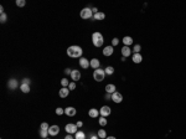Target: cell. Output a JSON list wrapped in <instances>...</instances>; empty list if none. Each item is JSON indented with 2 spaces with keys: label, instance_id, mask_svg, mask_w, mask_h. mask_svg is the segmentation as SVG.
Here are the masks:
<instances>
[{
  "label": "cell",
  "instance_id": "cell-1",
  "mask_svg": "<svg viewBox=\"0 0 186 139\" xmlns=\"http://www.w3.org/2000/svg\"><path fill=\"white\" fill-rule=\"evenodd\" d=\"M82 54H83V50L81 46L75 45V46H70V47L67 49V56H68V57L77 59V57H81Z\"/></svg>",
  "mask_w": 186,
  "mask_h": 139
},
{
  "label": "cell",
  "instance_id": "cell-2",
  "mask_svg": "<svg viewBox=\"0 0 186 139\" xmlns=\"http://www.w3.org/2000/svg\"><path fill=\"white\" fill-rule=\"evenodd\" d=\"M92 42L96 47H102L104 43V39L103 35L101 32H93L92 34Z\"/></svg>",
  "mask_w": 186,
  "mask_h": 139
},
{
  "label": "cell",
  "instance_id": "cell-3",
  "mask_svg": "<svg viewBox=\"0 0 186 139\" xmlns=\"http://www.w3.org/2000/svg\"><path fill=\"white\" fill-rule=\"evenodd\" d=\"M105 77V72H104V70H101V68H97V70H94V72H93V78L96 79L97 82H102Z\"/></svg>",
  "mask_w": 186,
  "mask_h": 139
},
{
  "label": "cell",
  "instance_id": "cell-4",
  "mask_svg": "<svg viewBox=\"0 0 186 139\" xmlns=\"http://www.w3.org/2000/svg\"><path fill=\"white\" fill-rule=\"evenodd\" d=\"M93 16V13H92V9H89V8H84L81 10V18L84 20L87 19H91Z\"/></svg>",
  "mask_w": 186,
  "mask_h": 139
},
{
  "label": "cell",
  "instance_id": "cell-5",
  "mask_svg": "<svg viewBox=\"0 0 186 139\" xmlns=\"http://www.w3.org/2000/svg\"><path fill=\"white\" fill-rule=\"evenodd\" d=\"M65 129H66V132H67L68 134L77 133V125H76V124H73V123H68V124H66Z\"/></svg>",
  "mask_w": 186,
  "mask_h": 139
},
{
  "label": "cell",
  "instance_id": "cell-6",
  "mask_svg": "<svg viewBox=\"0 0 186 139\" xmlns=\"http://www.w3.org/2000/svg\"><path fill=\"white\" fill-rule=\"evenodd\" d=\"M110 112H112V109H110V107H108V106H103V107L99 109V114H101L102 117H105V118L110 114Z\"/></svg>",
  "mask_w": 186,
  "mask_h": 139
},
{
  "label": "cell",
  "instance_id": "cell-7",
  "mask_svg": "<svg viewBox=\"0 0 186 139\" xmlns=\"http://www.w3.org/2000/svg\"><path fill=\"white\" fill-rule=\"evenodd\" d=\"M112 101L114 102V103H120L122 101H123V96H122V93H119V92H114L113 95H112Z\"/></svg>",
  "mask_w": 186,
  "mask_h": 139
},
{
  "label": "cell",
  "instance_id": "cell-8",
  "mask_svg": "<svg viewBox=\"0 0 186 139\" xmlns=\"http://www.w3.org/2000/svg\"><path fill=\"white\" fill-rule=\"evenodd\" d=\"M60 133V127L58 125H51L50 128H48V134L50 135H57Z\"/></svg>",
  "mask_w": 186,
  "mask_h": 139
},
{
  "label": "cell",
  "instance_id": "cell-9",
  "mask_svg": "<svg viewBox=\"0 0 186 139\" xmlns=\"http://www.w3.org/2000/svg\"><path fill=\"white\" fill-rule=\"evenodd\" d=\"M8 87H9V89H16L18 88V79L10 78L8 81Z\"/></svg>",
  "mask_w": 186,
  "mask_h": 139
},
{
  "label": "cell",
  "instance_id": "cell-10",
  "mask_svg": "<svg viewBox=\"0 0 186 139\" xmlns=\"http://www.w3.org/2000/svg\"><path fill=\"white\" fill-rule=\"evenodd\" d=\"M80 66L84 68V70H87L89 66H91V61H88L87 59H84V57H81L80 59Z\"/></svg>",
  "mask_w": 186,
  "mask_h": 139
},
{
  "label": "cell",
  "instance_id": "cell-11",
  "mask_svg": "<svg viewBox=\"0 0 186 139\" xmlns=\"http://www.w3.org/2000/svg\"><path fill=\"white\" fill-rule=\"evenodd\" d=\"M68 95H70V89H68V87H62L61 89H60V92H58V96H60L61 98L68 97Z\"/></svg>",
  "mask_w": 186,
  "mask_h": 139
},
{
  "label": "cell",
  "instance_id": "cell-12",
  "mask_svg": "<svg viewBox=\"0 0 186 139\" xmlns=\"http://www.w3.org/2000/svg\"><path fill=\"white\" fill-rule=\"evenodd\" d=\"M113 52H114V50H113V46H112V45H110V46H105V47L103 49V55L104 56H112Z\"/></svg>",
  "mask_w": 186,
  "mask_h": 139
},
{
  "label": "cell",
  "instance_id": "cell-13",
  "mask_svg": "<svg viewBox=\"0 0 186 139\" xmlns=\"http://www.w3.org/2000/svg\"><path fill=\"white\" fill-rule=\"evenodd\" d=\"M65 114H67L68 117L76 116V108H73V107H67V108L65 109Z\"/></svg>",
  "mask_w": 186,
  "mask_h": 139
},
{
  "label": "cell",
  "instance_id": "cell-14",
  "mask_svg": "<svg viewBox=\"0 0 186 139\" xmlns=\"http://www.w3.org/2000/svg\"><path fill=\"white\" fill-rule=\"evenodd\" d=\"M122 55H123V57H125V59L132 55V50L129 49V46H123V49H122Z\"/></svg>",
  "mask_w": 186,
  "mask_h": 139
},
{
  "label": "cell",
  "instance_id": "cell-15",
  "mask_svg": "<svg viewBox=\"0 0 186 139\" xmlns=\"http://www.w3.org/2000/svg\"><path fill=\"white\" fill-rule=\"evenodd\" d=\"M71 78L73 79L75 82H76V81H78V79H81V72H80V71H77V70H73V71H72V73H71Z\"/></svg>",
  "mask_w": 186,
  "mask_h": 139
},
{
  "label": "cell",
  "instance_id": "cell-16",
  "mask_svg": "<svg viewBox=\"0 0 186 139\" xmlns=\"http://www.w3.org/2000/svg\"><path fill=\"white\" fill-rule=\"evenodd\" d=\"M115 89H117V88H115V86H114L113 83H109V84H107V86H105V92H107V93L113 95V93L115 92Z\"/></svg>",
  "mask_w": 186,
  "mask_h": 139
},
{
  "label": "cell",
  "instance_id": "cell-17",
  "mask_svg": "<svg viewBox=\"0 0 186 139\" xmlns=\"http://www.w3.org/2000/svg\"><path fill=\"white\" fill-rule=\"evenodd\" d=\"M88 116H89L91 118H98V116H99V111H97L96 108H91L89 112H88Z\"/></svg>",
  "mask_w": 186,
  "mask_h": 139
},
{
  "label": "cell",
  "instance_id": "cell-18",
  "mask_svg": "<svg viewBox=\"0 0 186 139\" xmlns=\"http://www.w3.org/2000/svg\"><path fill=\"white\" fill-rule=\"evenodd\" d=\"M132 59H133V62H134V63H140V62L143 61V56H142L140 54H134Z\"/></svg>",
  "mask_w": 186,
  "mask_h": 139
},
{
  "label": "cell",
  "instance_id": "cell-19",
  "mask_svg": "<svg viewBox=\"0 0 186 139\" xmlns=\"http://www.w3.org/2000/svg\"><path fill=\"white\" fill-rule=\"evenodd\" d=\"M99 60L98 59H92L91 60V67L92 68H94V70H97V68H99Z\"/></svg>",
  "mask_w": 186,
  "mask_h": 139
},
{
  "label": "cell",
  "instance_id": "cell-20",
  "mask_svg": "<svg viewBox=\"0 0 186 139\" xmlns=\"http://www.w3.org/2000/svg\"><path fill=\"white\" fill-rule=\"evenodd\" d=\"M93 18H94V20H98V21H101V20H104V18H105V14H104V13H101V11H98L97 14H94V15H93Z\"/></svg>",
  "mask_w": 186,
  "mask_h": 139
},
{
  "label": "cell",
  "instance_id": "cell-21",
  "mask_svg": "<svg viewBox=\"0 0 186 139\" xmlns=\"http://www.w3.org/2000/svg\"><path fill=\"white\" fill-rule=\"evenodd\" d=\"M104 72H105V75L110 76V75L114 73V67H113V66H107V67L104 68Z\"/></svg>",
  "mask_w": 186,
  "mask_h": 139
},
{
  "label": "cell",
  "instance_id": "cell-22",
  "mask_svg": "<svg viewBox=\"0 0 186 139\" xmlns=\"http://www.w3.org/2000/svg\"><path fill=\"white\" fill-rule=\"evenodd\" d=\"M123 42H124V46H130L133 43V39L130 36H124Z\"/></svg>",
  "mask_w": 186,
  "mask_h": 139
},
{
  "label": "cell",
  "instance_id": "cell-23",
  "mask_svg": "<svg viewBox=\"0 0 186 139\" xmlns=\"http://www.w3.org/2000/svg\"><path fill=\"white\" fill-rule=\"evenodd\" d=\"M20 89L24 93H29L30 92V84H20Z\"/></svg>",
  "mask_w": 186,
  "mask_h": 139
},
{
  "label": "cell",
  "instance_id": "cell-24",
  "mask_svg": "<svg viewBox=\"0 0 186 139\" xmlns=\"http://www.w3.org/2000/svg\"><path fill=\"white\" fill-rule=\"evenodd\" d=\"M97 135H98L101 139H105V138H107V133H105V130H104V129H99V130H98V133H97Z\"/></svg>",
  "mask_w": 186,
  "mask_h": 139
},
{
  "label": "cell",
  "instance_id": "cell-25",
  "mask_svg": "<svg viewBox=\"0 0 186 139\" xmlns=\"http://www.w3.org/2000/svg\"><path fill=\"white\" fill-rule=\"evenodd\" d=\"M98 123H99V125L101 127H104V125H107V118L105 117H101V118H98Z\"/></svg>",
  "mask_w": 186,
  "mask_h": 139
},
{
  "label": "cell",
  "instance_id": "cell-26",
  "mask_svg": "<svg viewBox=\"0 0 186 139\" xmlns=\"http://www.w3.org/2000/svg\"><path fill=\"white\" fill-rule=\"evenodd\" d=\"M75 139H86V134H84L83 132H77Z\"/></svg>",
  "mask_w": 186,
  "mask_h": 139
},
{
  "label": "cell",
  "instance_id": "cell-27",
  "mask_svg": "<svg viewBox=\"0 0 186 139\" xmlns=\"http://www.w3.org/2000/svg\"><path fill=\"white\" fill-rule=\"evenodd\" d=\"M47 134H48V130H43V129L40 130V135H41V138L46 139L47 138Z\"/></svg>",
  "mask_w": 186,
  "mask_h": 139
},
{
  "label": "cell",
  "instance_id": "cell-28",
  "mask_svg": "<svg viewBox=\"0 0 186 139\" xmlns=\"http://www.w3.org/2000/svg\"><path fill=\"white\" fill-rule=\"evenodd\" d=\"M140 50H142V46H140V45H134V49H133L134 54H139Z\"/></svg>",
  "mask_w": 186,
  "mask_h": 139
},
{
  "label": "cell",
  "instance_id": "cell-29",
  "mask_svg": "<svg viewBox=\"0 0 186 139\" xmlns=\"http://www.w3.org/2000/svg\"><path fill=\"white\" fill-rule=\"evenodd\" d=\"M63 113H65V109H62V108H60V107L56 108V114H57V116H62Z\"/></svg>",
  "mask_w": 186,
  "mask_h": 139
},
{
  "label": "cell",
  "instance_id": "cell-30",
  "mask_svg": "<svg viewBox=\"0 0 186 139\" xmlns=\"http://www.w3.org/2000/svg\"><path fill=\"white\" fill-rule=\"evenodd\" d=\"M61 84L63 86V87H68L70 82H68V79L67 78H63V79H61Z\"/></svg>",
  "mask_w": 186,
  "mask_h": 139
},
{
  "label": "cell",
  "instance_id": "cell-31",
  "mask_svg": "<svg viewBox=\"0 0 186 139\" xmlns=\"http://www.w3.org/2000/svg\"><path fill=\"white\" fill-rule=\"evenodd\" d=\"M40 128L43 129V130H48V128H50V125L47 124V123H41V125H40Z\"/></svg>",
  "mask_w": 186,
  "mask_h": 139
},
{
  "label": "cell",
  "instance_id": "cell-32",
  "mask_svg": "<svg viewBox=\"0 0 186 139\" xmlns=\"http://www.w3.org/2000/svg\"><path fill=\"white\" fill-rule=\"evenodd\" d=\"M25 0H16V5L18 6H20V8H22V6H25Z\"/></svg>",
  "mask_w": 186,
  "mask_h": 139
},
{
  "label": "cell",
  "instance_id": "cell-33",
  "mask_svg": "<svg viewBox=\"0 0 186 139\" xmlns=\"http://www.w3.org/2000/svg\"><path fill=\"white\" fill-rule=\"evenodd\" d=\"M6 20H8L6 14H5V13H3V14H1V16H0V21H1V22H5Z\"/></svg>",
  "mask_w": 186,
  "mask_h": 139
},
{
  "label": "cell",
  "instance_id": "cell-34",
  "mask_svg": "<svg viewBox=\"0 0 186 139\" xmlns=\"http://www.w3.org/2000/svg\"><path fill=\"white\" fill-rule=\"evenodd\" d=\"M68 89H70V91H72V89H76V83H75V82H71V83L68 84Z\"/></svg>",
  "mask_w": 186,
  "mask_h": 139
},
{
  "label": "cell",
  "instance_id": "cell-35",
  "mask_svg": "<svg viewBox=\"0 0 186 139\" xmlns=\"http://www.w3.org/2000/svg\"><path fill=\"white\" fill-rule=\"evenodd\" d=\"M119 43V39L118 37H114V39L112 40V46H117Z\"/></svg>",
  "mask_w": 186,
  "mask_h": 139
},
{
  "label": "cell",
  "instance_id": "cell-36",
  "mask_svg": "<svg viewBox=\"0 0 186 139\" xmlns=\"http://www.w3.org/2000/svg\"><path fill=\"white\" fill-rule=\"evenodd\" d=\"M30 82H31V81H30L29 78H24V79H22V83H21V84H30Z\"/></svg>",
  "mask_w": 186,
  "mask_h": 139
},
{
  "label": "cell",
  "instance_id": "cell-37",
  "mask_svg": "<svg viewBox=\"0 0 186 139\" xmlns=\"http://www.w3.org/2000/svg\"><path fill=\"white\" fill-rule=\"evenodd\" d=\"M65 73H66V75H67V76H68V75H70V76H71V73H72V71H71V70H70V68H66V70H65Z\"/></svg>",
  "mask_w": 186,
  "mask_h": 139
},
{
  "label": "cell",
  "instance_id": "cell-38",
  "mask_svg": "<svg viewBox=\"0 0 186 139\" xmlns=\"http://www.w3.org/2000/svg\"><path fill=\"white\" fill-rule=\"evenodd\" d=\"M105 99H112V95L110 93H105Z\"/></svg>",
  "mask_w": 186,
  "mask_h": 139
},
{
  "label": "cell",
  "instance_id": "cell-39",
  "mask_svg": "<svg viewBox=\"0 0 186 139\" xmlns=\"http://www.w3.org/2000/svg\"><path fill=\"white\" fill-rule=\"evenodd\" d=\"M76 125H77V128H81V127L83 125V123L81 122V120H80V122H77V124H76Z\"/></svg>",
  "mask_w": 186,
  "mask_h": 139
},
{
  "label": "cell",
  "instance_id": "cell-40",
  "mask_svg": "<svg viewBox=\"0 0 186 139\" xmlns=\"http://www.w3.org/2000/svg\"><path fill=\"white\" fill-rule=\"evenodd\" d=\"M92 13H93V14H97V13H98V9H97V8H93V9H92Z\"/></svg>",
  "mask_w": 186,
  "mask_h": 139
},
{
  "label": "cell",
  "instance_id": "cell-41",
  "mask_svg": "<svg viewBox=\"0 0 186 139\" xmlns=\"http://www.w3.org/2000/svg\"><path fill=\"white\" fill-rule=\"evenodd\" d=\"M98 138H99L98 135H93V134L91 135V139H98Z\"/></svg>",
  "mask_w": 186,
  "mask_h": 139
},
{
  "label": "cell",
  "instance_id": "cell-42",
  "mask_svg": "<svg viewBox=\"0 0 186 139\" xmlns=\"http://www.w3.org/2000/svg\"><path fill=\"white\" fill-rule=\"evenodd\" d=\"M65 139H73V138H72V135H71V134H68V135H67Z\"/></svg>",
  "mask_w": 186,
  "mask_h": 139
},
{
  "label": "cell",
  "instance_id": "cell-43",
  "mask_svg": "<svg viewBox=\"0 0 186 139\" xmlns=\"http://www.w3.org/2000/svg\"><path fill=\"white\" fill-rule=\"evenodd\" d=\"M105 139H117V138H115V137H112V135H110V137H107Z\"/></svg>",
  "mask_w": 186,
  "mask_h": 139
},
{
  "label": "cell",
  "instance_id": "cell-44",
  "mask_svg": "<svg viewBox=\"0 0 186 139\" xmlns=\"http://www.w3.org/2000/svg\"><path fill=\"white\" fill-rule=\"evenodd\" d=\"M46 139H50V138H46Z\"/></svg>",
  "mask_w": 186,
  "mask_h": 139
}]
</instances>
